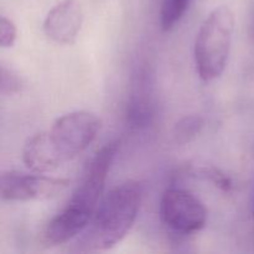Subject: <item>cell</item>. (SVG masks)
Returning a JSON list of instances; mask_svg holds the SVG:
<instances>
[{
    "mask_svg": "<svg viewBox=\"0 0 254 254\" xmlns=\"http://www.w3.org/2000/svg\"><path fill=\"white\" fill-rule=\"evenodd\" d=\"M118 149V140L109 141L94 154L66 206L45 226L41 233L45 247L64 245L86 230L103 198L107 178Z\"/></svg>",
    "mask_w": 254,
    "mask_h": 254,
    "instance_id": "cell-1",
    "label": "cell"
},
{
    "mask_svg": "<svg viewBox=\"0 0 254 254\" xmlns=\"http://www.w3.org/2000/svg\"><path fill=\"white\" fill-rule=\"evenodd\" d=\"M143 189L126 181L103 196L86 230L76 242L79 252H103L116 247L130 232L140 210Z\"/></svg>",
    "mask_w": 254,
    "mask_h": 254,
    "instance_id": "cell-2",
    "label": "cell"
},
{
    "mask_svg": "<svg viewBox=\"0 0 254 254\" xmlns=\"http://www.w3.org/2000/svg\"><path fill=\"white\" fill-rule=\"evenodd\" d=\"M235 26V12L226 5L215 7L201 24L193 45V59L202 81H215L225 72Z\"/></svg>",
    "mask_w": 254,
    "mask_h": 254,
    "instance_id": "cell-3",
    "label": "cell"
},
{
    "mask_svg": "<svg viewBox=\"0 0 254 254\" xmlns=\"http://www.w3.org/2000/svg\"><path fill=\"white\" fill-rule=\"evenodd\" d=\"M102 122L88 111H74L57 118L46 130L62 164L83 153L101 130Z\"/></svg>",
    "mask_w": 254,
    "mask_h": 254,
    "instance_id": "cell-4",
    "label": "cell"
},
{
    "mask_svg": "<svg viewBox=\"0 0 254 254\" xmlns=\"http://www.w3.org/2000/svg\"><path fill=\"white\" fill-rule=\"evenodd\" d=\"M164 226L179 235L200 232L207 223V210L202 201L191 191L181 188L165 190L159 205Z\"/></svg>",
    "mask_w": 254,
    "mask_h": 254,
    "instance_id": "cell-5",
    "label": "cell"
},
{
    "mask_svg": "<svg viewBox=\"0 0 254 254\" xmlns=\"http://www.w3.org/2000/svg\"><path fill=\"white\" fill-rule=\"evenodd\" d=\"M69 185V180L44 174L5 171L0 178V195L7 202L46 201L57 197Z\"/></svg>",
    "mask_w": 254,
    "mask_h": 254,
    "instance_id": "cell-6",
    "label": "cell"
},
{
    "mask_svg": "<svg viewBox=\"0 0 254 254\" xmlns=\"http://www.w3.org/2000/svg\"><path fill=\"white\" fill-rule=\"evenodd\" d=\"M156 116V93L153 74L140 67L131 77L130 92L127 103V123L133 129H145Z\"/></svg>",
    "mask_w": 254,
    "mask_h": 254,
    "instance_id": "cell-7",
    "label": "cell"
},
{
    "mask_svg": "<svg viewBox=\"0 0 254 254\" xmlns=\"http://www.w3.org/2000/svg\"><path fill=\"white\" fill-rule=\"evenodd\" d=\"M83 25V10L77 0H62L55 5L42 24L47 39L59 45H73Z\"/></svg>",
    "mask_w": 254,
    "mask_h": 254,
    "instance_id": "cell-8",
    "label": "cell"
},
{
    "mask_svg": "<svg viewBox=\"0 0 254 254\" xmlns=\"http://www.w3.org/2000/svg\"><path fill=\"white\" fill-rule=\"evenodd\" d=\"M22 161L32 173L47 174L62 165L47 136L46 130L35 134L26 140L22 148Z\"/></svg>",
    "mask_w": 254,
    "mask_h": 254,
    "instance_id": "cell-9",
    "label": "cell"
},
{
    "mask_svg": "<svg viewBox=\"0 0 254 254\" xmlns=\"http://www.w3.org/2000/svg\"><path fill=\"white\" fill-rule=\"evenodd\" d=\"M205 127V119L198 114H190L179 119L174 126L171 135L178 145H186L197 138Z\"/></svg>",
    "mask_w": 254,
    "mask_h": 254,
    "instance_id": "cell-10",
    "label": "cell"
},
{
    "mask_svg": "<svg viewBox=\"0 0 254 254\" xmlns=\"http://www.w3.org/2000/svg\"><path fill=\"white\" fill-rule=\"evenodd\" d=\"M191 0H161L160 2V27L163 31H170L183 19Z\"/></svg>",
    "mask_w": 254,
    "mask_h": 254,
    "instance_id": "cell-11",
    "label": "cell"
},
{
    "mask_svg": "<svg viewBox=\"0 0 254 254\" xmlns=\"http://www.w3.org/2000/svg\"><path fill=\"white\" fill-rule=\"evenodd\" d=\"M25 81L16 71L1 64L0 67V92L2 96H16L21 93Z\"/></svg>",
    "mask_w": 254,
    "mask_h": 254,
    "instance_id": "cell-12",
    "label": "cell"
},
{
    "mask_svg": "<svg viewBox=\"0 0 254 254\" xmlns=\"http://www.w3.org/2000/svg\"><path fill=\"white\" fill-rule=\"evenodd\" d=\"M201 174L220 190L225 191V192H231L233 190L232 179L227 174L223 173L221 169L215 168V166H207L201 170Z\"/></svg>",
    "mask_w": 254,
    "mask_h": 254,
    "instance_id": "cell-13",
    "label": "cell"
},
{
    "mask_svg": "<svg viewBox=\"0 0 254 254\" xmlns=\"http://www.w3.org/2000/svg\"><path fill=\"white\" fill-rule=\"evenodd\" d=\"M17 27L9 17L1 15L0 17V46L2 49H10L16 44Z\"/></svg>",
    "mask_w": 254,
    "mask_h": 254,
    "instance_id": "cell-14",
    "label": "cell"
},
{
    "mask_svg": "<svg viewBox=\"0 0 254 254\" xmlns=\"http://www.w3.org/2000/svg\"><path fill=\"white\" fill-rule=\"evenodd\" d=\"M253 35H254V24H253Z\"/></svg>",
    "mask_w": 254,
    "mask_h": 254,
    "instance_id": "cell-15",
    "label": "cell"
}]
</instances>
